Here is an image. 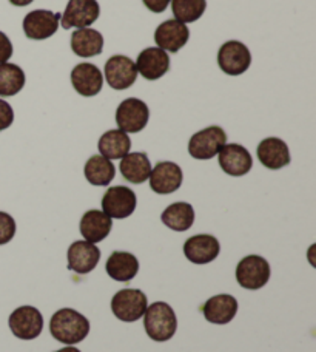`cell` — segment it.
<instances>
[{"instance_id": "cell-14", "label": "cell", "mask_w": 316, "mask_h": 352, "mask_svg": "<svg viewBox=\"0 0 316 352\" xmlns=\"http://www.w3.org/2000/svg\"><path fill=\"white\" fill-rule=\"evenodd\" d=\"M184 179L181 167L174 162L162 161L157 162L150 173V187L151 190L159 195H170L178 190Z\"/></svg>"}, {"instance_id": "cell-20", "label": "cell", "mask_w": 316, "mask_h": 352, "mask_svg": "<svg viewBox=\"0 0 316 352\" xmlns=\"http://www.w3.org/2000/svg\"><path fill=\"white\" fill-rule=\"evenodd\" d=\"M238 312V301L233 295L221 294L208 298L202 306V314L207 322L213 324H227L235 318Z\"/></svg>"}, {"instance_id": "cell-6", "label": "cell", "mask_w": 316, "mask_h": 352, "mask_svg": "<svg viewBox=\"0 0 316 352\" xmlns=\"http://www.w3.org/2000/svg\"><path fill=\"white\" fill-rule=\"evenodd\" d=\"M150 110L141 99L128 98L119 104L116 110V122L119 130L125 133H139L147 127Z\"/></svg>"}, {"instance_id": "cell-35", "label": "cell", "mask_w": 316, "mask_h": 352, "mask_svg": "<svg viewBox=\"0 0 316 352\" xmlns=\"http://www.w3.org/2000/svg\"><path fill=\"white\" fill-rule=\"evenodd\" d=\"M33 2H34V0H10V3L14 5V6H27V5L33 3Z\"/></svg>"}, {"instance_id": "cell-28", "label": "cell", "mask_w": 316, "mask_h": 352, "mask_svg": "<svg viewBox=\"0 0 316 352\" xmlns=\"http://www.w3.org/2000/svg\"><path fill=\"white\" fill-rule=\"evenodd\" d=\"M116 167L102 155H94L85 164V178L93 186H109L115 179Z\"/></svg>"}, {"instance_id": "cell-5", "label": "cell", "mask_w": 316, "mask_h": 352, "mask_svg": "<svg viewBox=\"0 0 316 352\" xmlns=\"http://www.w3.org/2000/svg\"><path fill=\"white\" fill-rule=\"evenodd\" d=\"M236 280L239 286L249 291H258L270 280V264L259 255H249L238 263Z\"/></svg>"}, {"instance_id": "cell-26", "label": "cell", "mask_w": 316, "mask_h": 352, "mask_svg": "<svg viewBox=\"0 0 316 352\" xmlns=\"http://www.w3.org/2000/svg\"><path fill=\"white\" fill-rule=\"evenodd\" d=\"M121 173L131 184H142L150 178L151 164L147 153L136 152L125 155L121 161Z\"/></svg>"}, {"instance_id": "cell-24", "label": "cell", "mask_w": 316, "mask_h": 352, "mask_svg": "<svg viewBox=\"0 0 316 352\" xmlns=\"http://www.w3.org/2000/svg\"><path fill=\"white\" fill-rule=\"evenodd\" d=\"M106 274L110 275V278L116 281L126 283L135 278L139 272V261L133 254L130 252H113L110 258L106 260L105 264Z\"/></svg>"}, {"instance_id": "cell-16", "label": "cell", "mask_w": 316, "mask_h": 352, "mask_svg": "<svg viewBox=\"0 0 316 352\" xmlns=\"http://www.w3.org/2000/svg\"><path fill=\"white\" fill-rule=\"evenodd\" d=\"M219 166L230 176H244L251 170L253 160L250 152L239 144H225L219 150Z\"/></svg>"}, {"instance_id": "cell-13", "label": "cell", "mask_w": 316, "mask_h": 352, "mask_svg": "<svg viewBox=\"0 0 316 352\" xmlns=\"http://www.w3.org/2000/svg\"><path fill=\"white\" fill-rule=\"evenodd\" d=\"M190 39V30L185 23L176 19L162 22L155 31V41L163 52L178 53Z\"/></svg>"}, {"instance_id": "cell-17", "label": "cell", "mask_w": 316, "mask_h": 352, "mask_svg": "<svg viewBox=\"0 0 316 352\" xmlns=\"http://www.w3.org/2000/svg\"><path fill=\"white\" fill-rule=\"evenodd\" d=\"M221 246L218 238L213 235L201 234L190 236L184 244V254L193 264H207L218 258Z\"/></svg>"}, {"instance_id": "cell-22", "label": "cell", "mask_w": 316, "mask_h": 352, "mask_svg": "<svg viewBox=\"0 0 316 352\" xmlns=\"http://www.w3.org/2000/svg\"><path fill=\"white\" fill-rule=\"evenodd\" d=\"M113 221L102 210H88L80 219V234L88 243L96 244L110 235Z\"/></svg>"}, {"instance_id": "cell-12", "label": "cell", "mask_w": 316, "mask_h": 352, "mask_svg": "<svg viewBox=\"0 0 316 352\" xmlns=\"http://www.w3.org/2000/svg\"><path fill=\"white\" fill-rule=\"evenodd\" d=\"M105 79L115 90H126L137 79L136 64L126 56H113L105 64Z\"/></svg>"}, {"instance_id": "cell-9", "label": "cell", "mask_w": 316, "mask_h": 352, "mask_svg": "<svg viewBox=\"0 0 316 352\" xmlns=\"http://www.w3.org/2000/svg\"><path fill=\"white\" fill-rule=\"evenodd\" d=\"M136 193L125 186L110 187L102 198V212L106 217L124 219L136 210Z\"/></svg>"}, {"instance_id": "cell-18", "label": "cell", "mask_w": 316, "mask_h": 352, "mask_svg": "<svg viewBox=\"0 0 316 352\" xmlns=\"http://www.w3.org/2000/svg\"><path fill=\"white\" fill-rule=\"evenodd\" d=\"M136 70L137 74H142V78L147 80H157L166 76L170 70V58L167 52L161 48H145L139 54Z\"/></svg>"}, {"instance_id": "cell-34", "label": "cell", "mask_w": 316, "mask_h": 352, "mask_svg": "<svg viewBox=\"0 0 316 352\" xmlns=\"http://www.w3.org/2000/svg\"><path fill=\"white\" fill-rule=\"evenodd\" d=\"M142 2L151 12H163L172 0H142Z\"/></svg>"}, {"instance_id": "cell-4", "label": "cell", "mask_w": 316, "mask_h": 352, "mask_svg": "<svg viewBox=\"0 0 316 352\" xmlns=\"http://www.w3.org/2000/svg\"><path fill=\"white\" fill-rule=\"evenodd\" d=\"M225 144V131L218 127V125H212V127L201 130L190 138L188 153L192 155V158L194 160H212L219 153V150L223 148Z\"/></svg>"}, {"instance_id": "cell-1", "label": "cell", "mask_w": 316, "mask_h": 352, "mask_svg": "<svg viewBox=\"0 0 316 352\" xmlns=\"http://www.w3.org/2000/svg\"><path fill=\"white\" fill-rule=\"evenodd\" d=\"M49 331L56 340L71 346V344L85 340L90 332V322L80 312L63 307V309L54 312L52 322H49Z\"/></svg>"}, {"instance_id": "cell-36", "label": "cell", "mask_w": 316, "mask_h": 352, "mask_svg": "<svg viewBox=\"0 0 316 352\" xmlns=\"http://www.w3.org/2000/svg\"><path fill=\"white\" fill-rule=\"evenodd\" d=\"M54 352H80V351L78 348H74V346H65V348H62L59 351H54Z\"/></svg>"}, {"instance_id": "cell-27", "label": "cell", "mask_w": 316, "mask_h": 352, "mask_svg": "<svg viewBox=\"0 0 316 352\" xmlns=\"http://www.w3.org/2000/svg\"><path fill=\"white\" fill-rule=\"evenodd\" d=\"M161 219L168 229H172L174 232H185L192 228L194 223L193 206L188 203L170 204L167 209L162 212Z\"/></svg>"}, {"instance_id": "cell-7", "label": "cell", "mask_w": 316, "mask_h": 352, "mask_svg": "<svg viewBox=\"0 0 316 352\" xmlns=\"http://www.w3.org/2000/svg\"><path fill=\"white\" fill-rule=\"evenodd\" d=\"M218 65L229 76H239L251 65L250 50L239 41H229L219 48Z\"/></svg>"}, {"instance_id": "cell-25", "label": "cell", "mask_w": 316, "mask_h": 352, "mask_svg": "<svg viewBox=\"0 0 316 352\" xmlns=\"http://www.w3.org/2000/svg\"><path fill=\"white\" fill-rule=\"evenodd\" d=\"M131 140L122 130H109L100 136L99 152L106 160H122L130 153Z\"/></svg>"}, {"instance_id": "cell-31", "label": "cell", "mask_w": 316, "mask_h": 352, "mask_svg": "<svg viewBox=\"0 0 316 352\" xmlns=\"http://www.w3.org/2000/svg\"><path fill=\"white\" fill-rule=\"evenodd\" d=\"M16 235V221L8 213L0 212V246L10 243Z\"/></svg>"}, {"instance_id": "cell-32", "label": "cell", "mask_w": 316, "mask_h": 352, "mask_svg": "<svg viewBox=\"0 0 316 352\" xmlns=\"http://www.w3.org/2000/svg\"><path fill=\"white\" fill-rule=\"evenodd\" d=\"M12 121H14V111H12V107L6 102V100L0 99V131L11 127Z\"/></svg>"}, {"instance_id": "cell-11", "label": "cell", "mask_w": 316, "mask_h": 352, "mask_svg": "<svg viewBox=\"0 0 316 352\" xmlns=\"http://www.w3.org/2000/svg\"><path fill=\"white\" fill-rule=\"evenodd\" d=\"M100 6L96 0H69L65 12L62 14V27L88 28L99 19Z\"/></svg>"}, {"instance_id": "cell-10", "label": "cell", "mask_w": 316, "mask_h": 352, "mask_svg": "<svg viewBox=\"0 0 316 352\" xmlns=\"http://www.w3.org/2000/svg\"><path fill=\"white\" fill-rule=\"evenodd\" d=\"M60 23L59 12L48 10H36L28 12L23 19V31L28 39L45 41L56 34Z\"/></svg>"}, {"instance_id": "cell-23", "label": "cell", "mask_w": 316, "mask_h": 352, "mask_svg": "<svg viewBox=\"0 0 316 352\" xmlns=\"http://www.w3.org/2000/svg\"><path fill=\"white\" fill-rule=\"evenodd\" d=\"M71 50L79 58L99 56L104 50V37L96 30L78 28L71 34Z\"/></svg>"}, {"instance_id": "cell-19", "label": "cell", "mask_w": 316, "mask_h": 352, "mask_svg": "<svg viewBox=\"0 0 316 352\" xmlns=\"http://www.w3.org/2000/svg\"><path fill=\"white\" fill-rule=\"evenodd\" d=\"M71 84L80 96L93 98L102 90L104 76L96 65L85 62V64H79L73 68Z\"/></svg>"}, {"instance_id": "cell-21", "label": "cell", "mask_w": 316, "mask_h": 352, "mask_svg": "<svg viewBox=\"0 0 316 352\" xmlns=\"http://www.w3.org/2000/svg\"><path fill=\"white\" fill-rule=\"evenodd\" d=\"M258 160L270 170H280L290 164L287 144L280 138H267L258 146Z\"/></svg>"}, {"instance_id": "cell-8", "label": "cell", "mask_w": 316, "mask_h": 352, "mask_svg": "<svg viewBox=\"0 0 316 352\" xmlns=\"http://www.w3.org/2000/svg\"><path fill=\"white\" fill-rule=\"evenodd\" d=\"M43 318L33 306H21L10 316V329L21 340H34L42 334Z\"/></svg>"}, {"instance_id": "cell-2", "label": "cell", "mask_w": 316, "mask_h": 352, "mask_svg": "<svg viewBox=\"0 0 316 352\" xmlns=\"http://www.w3.org/2000/svg\"><path fill=\"white\" fill-rule=\"evenodd\" d=\"M144 328L151 340H170L178 329V318L173 307L163 301H156L151 306H147V311L144 314Z\"/></svg>"}, {"instance_id": "cell-3", "label": "cell", "mask_w": 316, "mask_h": 352, "mask_svg": "<svg viewBox=\"0 0 316 352\" xmlns=\"http://www.w3.org/2000/svg\"><path fill=\"white\" fill-rule=\"evenodd\" d=\"M147 295L139 289H122L111 300V311L116 318L125 323L137 322L147 311Z\"/></svg>"}, {"instance_id": "cell-30", "label": "cell", "mask_w": 316, "mask_h": 352, "mask_svg": "<svg viewBox=\"0 0 316 352\" xmlns=\"http://www.w3.org/2000/svg\"><path fill=\"white\" fill-rule=\"evenodd\" d=\"M205 0H172V10L176 21L182 23H193L199 21L205 12Z\"/></svg>"}, {"instance_id": "cell-33", "label": "cell", "mask_w": 316, "mask_h": 352, "mask_svg": "<svg viewBox=\"0 0 316 352\" xmlns=\"http://www.w3.org/2000/svg\"><path fill=\"white\" fill-rule=\"evenodd\" d=\"M12 56V43L8 39V36L0 31V64H5L10 60Z\"/></svg>"}, {"instance_id": "cell-29", "label": "cell", "mask_w": 316, "mask_h": 352, "mask_svg": "<svg viewBox=\"0 0 316 352\" xmlns=\"http://www.w3.org/2000/svg\"><path fill=\"white\" fill-rule=\"evenodd\" d=\"M25 85V73L16 64H0V96L10 98L22 90Z\"/></svg>"}, {"instance_id": "cell-15", "label": "cell", "mask_w": 316, "mask_h": 352, "mask_svg": "<svg viewBox=\"0 0 316 352\" xmlns=\"http://www.w3.org/2000/svg\"><path fill=\"white\" fill-rule=\"evenodd\" d=\"M68 269L76 274L85 275L98 266L100 250L96 244L88 241H74L68 248Z\"/></svg>"}]
</instances>
